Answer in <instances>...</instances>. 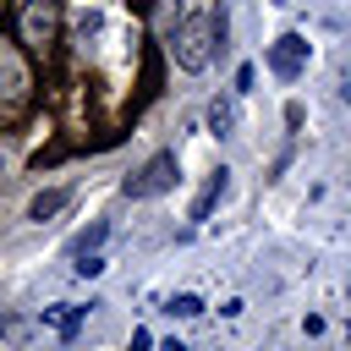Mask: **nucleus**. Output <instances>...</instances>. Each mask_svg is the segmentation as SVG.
Segmentation results:
<instances>
[{"instance_id":"f257e3e1","label":"nucleus","mask_w":351,"mask_h":351,"mask_svg":"<svg viewBox=\"0 0 351 351\" xmlns=\"http://www.w3.org/2000/svg\"><path fill=\"white\" fill-rule=\"evenodd\" d=\"M214 38L225 44V5H214L208 16H186L176 33H170V55L181 71H203L208 55H214Z\"/></svg>"},{"instance_id":"f03ea898","label":"nucleus","mask_w":351,"mask_h":351,"mask_svg":"<svg viewBox=\"0 0 351 351\" xmlns=\"http://www.w3.org/2000/svg\"><path fill=\"white\" fill-rule=\"evenodd\" d=\"M27 104H33V71H27L22 49L11 38H0V126L22 121Z\"/></svg>"},{"instance_id":"7ed1b4c3","label":"nucleus","mask_w":351,"mask_h":351,"mask_svg":"<svg viewBox=\"0 0 351 351\" xmlns=\"http://www.w3.org/2000/svg\"><path fill=\"white\" fill-rule=\"evenodd\" d=\"M176 181H181V159L165 148V154H154L143 170H132V176L121 181V192H126V197H159V192H170Z\"/></svg>"},{"instance_id":"20e7f679","label":"nucleus","mask_w":351,"mask_h":351,"mask_svg":"<svg viewBox=\"0 0 351 351\" xmlns=\"http://www.w3.org/2000/svg\"><path fill=\"white\" fill-rule=\"evenodd\" d=\"M269 71H274L280 82H296V77L307 71V38H302V33L274 38V44H269Z\"/></svg>"},{"instance_id":"39448f33","label":"nucleus","mask_w":351,"mask_h":351,"mask_svg":"<svg viewBox=\"0 0 351 351\" xmlns=\"http://www.w3.org/2000/svg\"><path fill=\"white\" fill-rule=\"evenodd\" d=\"M22 33H27L33 44H49V33H55V5H49V0H22Z\"/></svg>"},{"instance_id":"423d86ee","label":"nucleus","mask_w":351,"mask_h":351,"mask_svg":"<svg viewBox=\"0 0 351 351\" xmlns=\"http://www.w3.org/2000/svg\"><path fill=\"white\" fill-rule=\"evenodd\" d=\"M225 186H230V170H225V165H219V170H214V176H208V186H203V192H197V203H192V219H208V208H214V197H219V192H225Z\"/></svg>"},{"instance_id":"0eeeda50","label":"nucleus","mask_w":351,"mask_h":351,"mask_svg":"<svg viewBox=\"0 0 351 351\" xmlns=\"http://www.w3.org/2000/svg\"><path fill=\"white\" fill-rule=\"evenodd\" d=\"M60 208H66V186H49V192H38V197L27 203V219H38V225H44V219H55Z\"/></svg>"},{"instance_id":"6e6552de","label":"nucleus","mask_w":351,"mask_h":351,"mask_svg":"<svg viewBox=\"0 0 351 351\" xmlns=\"http://www.w3.org/2000/svg\"><path fill=\"white\" fill-rule=\"evenodd\" d=\"M208 126L225 137V132L236 126V104H230V99H214V104H208Z\"/></svg>"},{"instance_id":"1a4fd4ad","label":"nucleus","mask_w":351,"mask_h":351,"mask_svg":"<svg viewBox=\"0 0 351 351\" xmlns=\"http://www.w3.org/2000/svg\"><path fill=\"white\" fill-rule=\"evenodd\" d=\"M104 236H110V225L99 219V225H88V230L71 241V252H77V258H82V252H99V241H104Z\"/></svg>"},{"instance_id":"9d476101","label":"nucleus","mask_w":351,"mask_h":351,"mask_svg":"<svg viewBox=\"0 0 351 351\" xmlns=\"http://www.w3.org/2000/svg\"><path fill=\"white\" fill-rule=\"evenodd\" d=\"M165 313H170V318H197V313H203V302H197L192 291H181V296H170V302H165Z\"/></svg>"},{"instance_id":"9b49d317","label":"nucleus","mask_w":351,"mask_h":351,"mask_svg":"<svg viewBox=\"0 0 351 351\" xmlns=\"http://www.w3.org/2000/svg\"><path fill=\"white\" fill-rule=\"evenodd\" d=\"M77 274H82V280L104 274V258H99V252H82V258H77Z\"/></svg>"}]
</instances>
